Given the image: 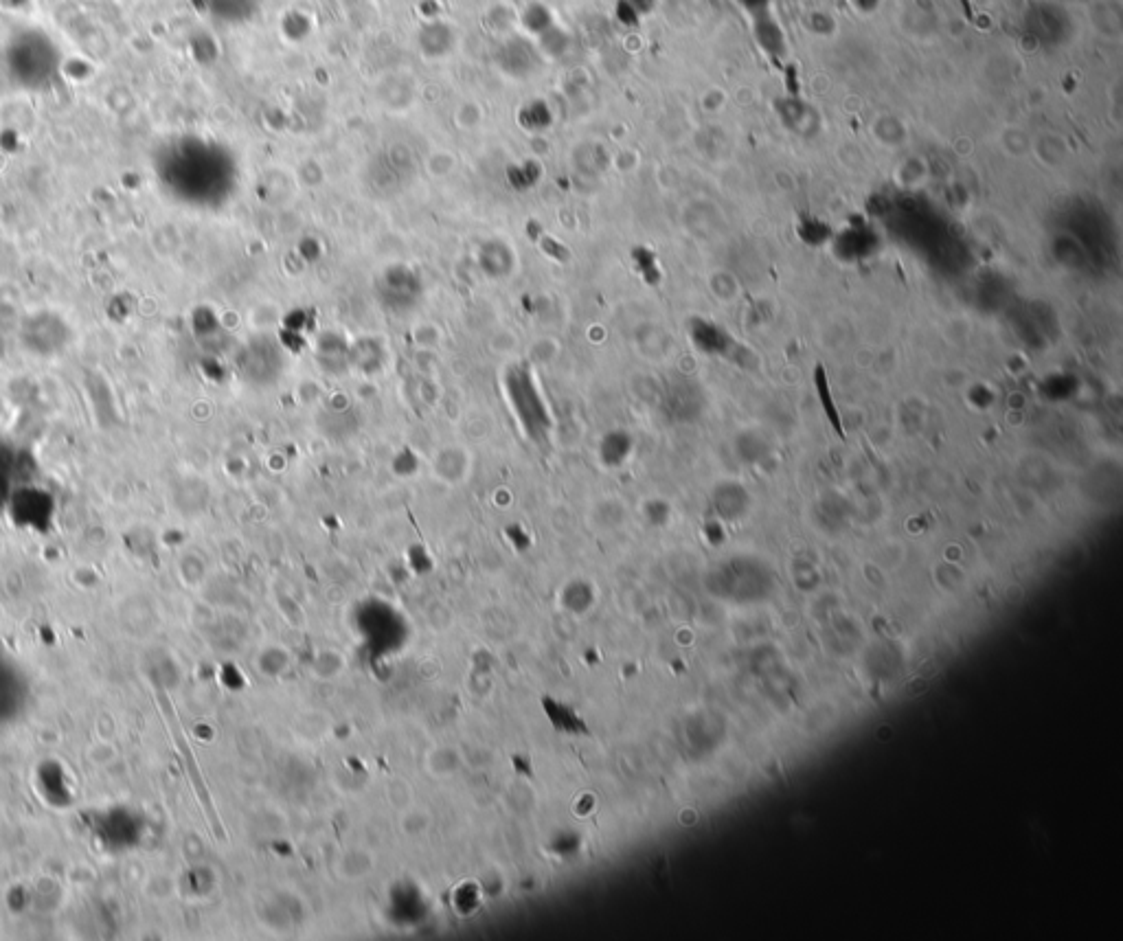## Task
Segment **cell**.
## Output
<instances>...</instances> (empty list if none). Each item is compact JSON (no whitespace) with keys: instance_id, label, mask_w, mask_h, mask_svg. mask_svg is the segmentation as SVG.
Returning a JSON list of instances; mask_svg holds the SVG:
<instances>
[{"instance_id":"cell-1","label":"cell","mask_w":1123,"mask_h":941,"mask_svg":"<svg viewBox=\"0 0 1123 941\" xmlns=\"http://www.w3.org/2000/svg\"><path fill=\"white\" fill-rule=\"evenodd\" d=\"M753 38L757 42V47L762 49L766 53V58L770 60L777 62V60H784L788 55L786 33L775 20L773 9L753 18Z\"/></svg>"},{"instance_id":"cell-2","label":"cell","mask_w":1123,"mask_h":941,"mask_svg":"<svg viewBox=\"0 0 1123 941\" xmlns=\"http://www.w3.org/2000/svg\"><path fill=\"white\" fill-rule=\"evenodd\" d=\"M735 3L740 5L748 16L755 18L759 14H766V11H770V3H773V0H735Z\"/></svg>"},{"instance_id":"cell-3","label":"cell","mask_w":1123,"mask_h":941,"mask_svg":"<svg viewBox=\"0 0 1123 941\" xmlns=\"http://www.w3.org/2000/svg\"><path fill=\"white\" fill-rule=\"evenodd\" d=\"M852 5H854L858 11H873V9H876V7L880 5V0H852Z\"/></svg>"}]
</instances>
